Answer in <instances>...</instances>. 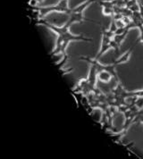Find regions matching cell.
<instances>
[{
	"instance_id": "obj_3",
	"label": "cell",
	"mask_w": 143,
	"mask_h": 159,
	"mask_svg": "<svg viewBox=\"0 0 143 159\" xmlns=\"http://www.w3.org/2000/svg\"><path fill=\"white\" fill-rule=\"evenodd\" d=\"M68 1L69 0H59L58 3L55 6L43 7H38L37 6H35V7H31V8L34 12L38 13V18L37 19L44 18L48 14L54 13V12L67 15L69 13V11L71 10V8H69V7H68Z\"/></svg>"
},
{
	"instance_id": "obj_1",
	"label": "cell",
	"mask_w": 143,
	"mask_h": 159,
	"mask_svg": "<svg viewBox=\"0 0 143 159\" xmlns=\"http://www.w3.org/2000/svg\"><path fill=\"white\" fill-rule=\"evenodd\" d=\"M36 23L48 27V29L51 30L52 31H54L57 34V38L56 40V46L51 52L52 57L62 54L65 57V60H67L68 56L66 54V48L70 42H72V41H89V42H90V41H92V39L84 36L83 34L74 35V34L71 33L70 32L71 25H69L66 22H64L62 26H57V25L50 23L43 19H37Z\"/></svg>"
},
{
	"instance_id": "obj_4",
	"label": "cell",
	"mask_w": 143,
	"mask_h": 159,
	"mask_svg": "<svg viewBox=\"0 0 143 159\" xmlns=\"http://www.w3.org/2000/svg\"><path fill=\"white\" fill-rule=\"evenodd\" d=\"M44 0H29V4L30 7H35L37 5L42 3Z\"/></svg>"
},
{
	"instance_id": "obj_2",
	"label": "cell",
	"mask_w": 143,
	"mask_h": 159,
	"mask_svg": "<svg viewBox=\"0 0 143 159\" xmlns=\"http://www.w3.org/2000/svg\"><path fill=\"white\" fill-rule=\"evenodd\" d=\"M80 60L85 61L90 65V72L86 79H81L72 88V94L77 95L78 97H86L88 95L95 92L98 89L97 80L98 75L101 71V63L95 58L88 57H81Z\"/></svg>"
}]
</instances>
